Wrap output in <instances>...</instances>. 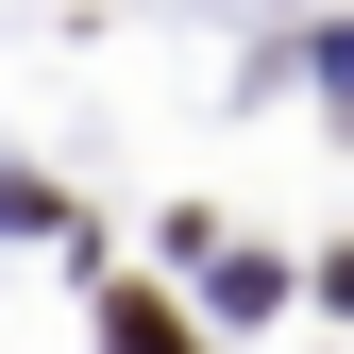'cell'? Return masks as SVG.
<instances>
[{"label":"cell","instance_id":"cell-1","mask_svg":"<svg viewBox=\"0 0 354 354\" xmlns=\"http://www.w3.org/2000/svg\"><path fill=\"white\" fill-rule=\"evenodd\" d=\"M102 337H118V354H203V337H186V321L152 304V287H118V321H102Z\"/></svg>","mask_w":354,"mask_h":354}]
</instances>
